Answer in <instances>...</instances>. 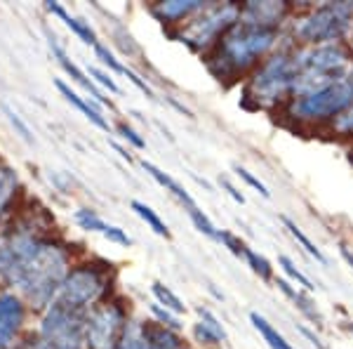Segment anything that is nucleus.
<instances>
[{
	"label": "nucleus",
	"instance_id": "obj_1",
	"mask_svg": "<svg viewBox=\"0 0 353 349\" xmlns=\"http://www.w3.org/2000/svg\"><path fill=\"white\" fill-rule=\"evenodd\" d=\"M285 41V31H266L238 21L205 59V66L219 83L233 85L257 68Z\"/></svg>",
	"mask_w": 353,
	"mask_h": 349
},
{
	"label": "nucleus",
	"instance_id": "obj_2",
	"mask_svg": "<svg viewBox=\"0 0 353 349\" xmlns=\"http://www.w3.org/2000/svg\"><path fill=\"white\" fill-rule=\"evenodd\" d=\"M294 43L285 33V41L273 55L245 78L243 85V106L264 109V111H283L292 100L297 66H294Z\"/></svg>",
	"mask_w": 353,
	"mask_h": 349
},
{
	"label": "nucleus",
	"instance_id": "obj_3",
	"mask_svg": "<svg viewBox=\"0 0 353 349\" xmlns=\"http://www.w3.org/2000/svg\"><path fill=\"white\" fill-rule=\"evenodd\" d=\"M285 33L299 48L346 43L353 33V0H327L313 8H297Z\"/></svg>",
	"mask_w": 353,
	"mask_h": 349
},
{
	"label": "nucleus",
	"instance_id": "obj_4",
	"mask_svg": "<svg viewBox=\"0 0 353 349\" xmlns=\"http://www.w3.org/2000/svg\"><path fill=\"white\" fill-rule=\"evenodd\" d=\"M294 66H297V81H294V97L311 95L323 90L334 81L344 78L353 68V48L346 43L309 45L299 48L294 45Z\"/></svg>",
	"mask_w": 353,
	"mask_h": 349
},
{
	"label": "nucleus",
	"instance_id": "obj_5",
	"mask_svg": "<svg viewBox=\"0 0 353 349\" xmlns=\"http://www.w3.org/2000/svg\"><path fill=\"white\" fill-rule=\"evenodd\" d=\"M351 106H353V68L344 78L334 81L327 88L290 100L281 113L294 125H304V128H330Z\"/></svg>",
	"mask_w": 353,
	"mask_h": 349
},
{
	"label": "nucleus",
	"instance_id": "obj_6",
	"mask_svg": "<svg viewBox=\"0 0 353 349\" xmlns=\"http://www.w3.org/2000/svg\"><path fill=\"white\" fill-rule=\"evenodd\" d=\"M238 21H241V3H233V0L208 3L189 21L170 31V36L186 45L191 53L208 57Z\"/></svg>",
	"mask_w": 353,
	"mask_h": 349
},
{
	"label": "nucleus",
	"instance_id": "obj_7",
	"mask_svg": "<svg viewBox=\"0 0 353 349\" xmlns=\"http://www.w3.org/2000/svg\"><path fill=\"white\" fill-rule=\"evenodd\" d=\"M111 283V265H106V262H73V267L68 269L64 283L59 288L57 302H61L68 309H76L81 314H88L99 302L109 300Z\"/></svg>",
	"mask_w": 353,
	"mask_h": 349
},
{
	"label": "nucleus",
	"instance_id": "obj_8",
	"mask_svg": "<svg viewBox=\"0 0 353 349\" xmlns=\"http://www.w3.org/2000/svg\"><path fill=\"white\" fill-rule=\"evenodd\" d=\"M36 335L45 349H85V314L52 302L41 312Z\"/></svg>",
	"mask_w": 353,
	"mask_h": 349
},
{
	"label": "nucleus",
	"instance_id": "obj_9",
	"mask_svg": "<svg viewBox=\"0 0 353 349\" xmlns=\"http://www.w3.org/2000/svg\"><path fill=\"white\" fill-rule=\"evenodd\" d=\"M128 323V307L118 297L99 302L85 314V349H116Z\"/></svg>",
	"mask_w": 353,
	"mask_h": 349
},
{
	"label": "nucleus",
	"instance_id": "obj_10",
	"mask_svg": "<svg viewBox=\"0 0 353 349\" xmlns=\"http://www.w3.org/2000/svg\"><path fill=\"white\" fill-rule=\"evenodd\" d=\"M297 5L288 0H248L241 3V21L266 31H285Z\"/></svg>",
	"mask_w": 353,
	"mask_h": 349
},
{
	"label": "nucleus",
	"instance_id": "obj_11",
	"mask_svg": "<svg viewBox=\"0 0 353 349\" xmlns=\"http://www.w3.org/2000/svg\"><path fill=\"white\" fill-rule=\"evenodd\" d=\"M28 305L10 288H0V349H14L26 335Z\"/></svg>",
	"mask_w": 353,
	"mask_h": 349
},
{
	"label": "nucleus",
	"instance_id": "obj_12",
	"mask_svg": "<svg viewBox=\"0 0 353 349\" xmlns=\"http://www.w3.org/2000/svg\"><path fill=\"white\" fill-rule=\"evenodd\" d=\"M48 48H50V53H52L54 59H57V64H59L61 68H64L66 76L71 78L73 83L81 85L83 90H88V93H90V100L97 102V104L109 106V109L113 106V104H111V100H106V97L101 95V90L97 88V85L92 83V78H88V71H83V68L78 66L76 62L71 59V57H68L66 48L59 43V38H57L54 33H50V31H48Z\"/></svg>",
	"mask_w": 353,
	"mask_h": 349
},
{
	"label": "nucleus",
	"instance_id": "obj_13",
	"mask_svg": "<svg viewBox=\"0 0 353 349\" xmlns=\"http://www.w3.org/2000/svg\"><path fill=\"white\" fill-rule=\"evenodd\" d=\"M205 5H208V0H158V3L149 5V12L170 33L184 21H189L193 15L201 12Z\"/></svg>",
	"mask_w": 353,
	"mask_h": 349
},
{
	"label": "nucleus",
	"instance_id": "obj_14",
	"mask_svg": "<svg viewBox=\"0 0 353 349\" xmlns=\"http://www.w3.org/2000/svg\"><path fill=\"white\" fill-rule=\"evenodd\" d=\"M57 90H59L61 97H64L68 104H71L73 109H78V111H81L90 123L97 125L99 130H104V133H109L111 123H109V118L104 116V111H101V106L97 104V102H92L90 97L78 95L76 90H71V85L64 83V81H57Z\"/></svg>",
	"mask_w": 353,
	"mask_h": 349
},
{
	"label": "nucleus",
	"instance_id": "obj_15",
	"mask_svg": "<svg viewBox=\"0 0 353 349\" xmlns=\"http://www.w3.org/2000/svg\"><path fill=\"white\" fill-rule=\"evenodd\" d=\"M196 312H198V317H201V321L193 326V340H196L198 345H203V347L224 345V342L229 340V333H226L224 323H221L219 319L205 307H198Z\"/></svg>",
	"mask_w": 353,
	"mask_h": 349
},
{
	"label": "nucleus",
	"instance_id": "obj_16",
	"mask_svg": "<svg viewBox=\"0 0 353 349\" xmlns=\"http://www.w3.org/2000/svg\"><path fill=\"white\" fill-rule=\"evenodd\" d=\"M21 196V180L19 173L8 163H0V217L10 222L14 215L17 198Z\"/></svg>",
	"mask_w": 353,
	"mask_h": 349
},
{
	"label": "nucleus",
	"instance_id": "obj_17",
	"mask_svg": "<svg viewBox=\"0 0 353 349\" xmlns=\"http://www.w3.org/2000/svg\"><path fill=\"white\" fill-rule=\"evenodd\" d=\"M276 285L281 288V293L290 297L292 300V305L299 309L301 314H304L309 321L316 326V328H323V323H325V319H323V314H321V309L316 307V302L311 300V295L306 293V290H301L299 285H294V283H290L288 279H276Z\"/></svg>",
	"mask_w": 353,
	"mask_h": 349
},
{
	"label": "nucleus",
	"instance_id": "obj_18",
	"mask_svg": "<svg viewBox=\"0 0 353 349\" xmlns=\"http://www.w3.org/2000/svg\"><path fill=\"white\" fill-rule=\"evenodd\" d=\"M141 168H144V173H149V175L153 177V180H156L158 185H161V187L165 189V191L172 194V196H174L181 205H184L186 210L196 208V201H193V196H191L189 191H186L184 187L179 185V182L174 180L172 175H168L165 170H161L158 165H153L151 161H141Z\"/></svg>",
	"mask_w": 353,
	"mask_h": 349
},
{
	"label": "nucleus",
	"instance_id": "obj_19",
	"mask_svg": "<svg viewBox=\"0 0 353 349\" xmlns=\"http://www.w3.org/2000/svg\"><path fill=\"white\" fill-rule=\"evenodd\" d=\"M45 8H48V12H50V15H57V17H59V19L64 21V24H66L68 28H71V31L76 33V36L81 38V41H83L85 45H92V48H94V45L99 43V38H97V31H94L92 26H90V21L81 19V17H73L66 8H61L59 3H48Z\"/></svg>",
	"mask_w": 353,
	"mask_h": 349
},
{
	"label": "nucleus",
	"instance_id": "obj_20",
	"mask_svg": "<svg viewBox=\"0 0 353 349\" xmlns=\"http://www.w3.org/2000/svg\"><path fill=\"white\" fill-rule=\"evenodd\" d=\"M130 208L134 210L137 213V217H139L141 222H144L146 227L151 229L153 234H158V236H163V238H170V229H168V225L163 222V217L156 213V210L151 208V205H146L144 201H134L130 203Z\"/></svg>",
	"mask_w": 353,
	"mask_h": 349
},
{
	"label": "nucleus",
	"instance_id": "obj_21",
	"mask_svg": "<svg viewBox=\"0 0 353 349\" xmlns=\"http://www.w3.org/2000/svg\"><path fill=\"white\" fill-rule=\"evenodd\" d=\"M250 321H252V326L259 330V335L264 337V342H266V345H269L271 349H294V347L285 340V337H283L276 328H273V326H271L269 321H266L264 317H261L259 312H252V314H250Z\"/></svg>",
	"mask_w": 353,
	"mask_h": 349
},
{
	"label": "nucleus",
	"instance_id": "obj_22",
	"mask_svg": "<svg viewBox=\"0 0 353 349\" xmlns=\"http://www.w3.org/2000/svg\"><path fill=\"white\" fill-rule=\"evenodd\" d=\"M151 293L153 297H156V305H161L165 309H170V312H174L176 317H181V314H186V305H184V300H181L179 295L174 293L170 285H165L161 281H156L151 285Z\"/></svg>",
	"mask_w": 353,
	"mask_h": 349
},
{
	"label": "nucleus",
	"instance_id": "obj_23",
	"mask_svg": "<svg viewBox=\"0 0 353 349\" xmlns=\"http://www.w3.org/2000/svg\"><path fill=\"white\" fill-rule=\"evenodd\" d=\"M281 220H283V225H285V229H288V232H290V236H292L294 241H297V243L301 245V248H304L306 253H309V255L313 257V260H316V262H321V265H325V262H327V257L323 255V250L318 248V245L313 243L311 238L306 236L304 232H301V227L297 225V222H294V220H290L288 215H283Z\"/></svg>",
	"mask_w": 353,
	"mask_h": 349
},
{
	"label": "nucleus",
	"instance_id": "obj_24",
	"mask_svg": "<svg viewBox=\"0 0 353 349\" xmlns=\"http://www.w3.org/2000/svg\"><path fill=\"white\" fill-rule=\"evenodd\" d=\"M278 265H281V269L283 272H285V276H288V281L290 283H294V285H299L301 290H306V293H313V290H316V285L311 283V279L306 276L304 272H301V269L294 265L292 260H290L288 255H281L278 257Z\"/></svg>",
	"mask_w": 353,
	"mask_h": 349
},
{
	"label": "nucleus",
	"instance_id": "obj_25",
	"mask_svg": "<svg viewBox=\"0 0 353 349\" xmlns=\"http://www.w3.org/2000/svg\"><path fill=\"white\" fill-rule=\"evenodd\" d=\"M243 257H245V262L250 265V269L257 274L261 281H271V279H273V267H271V262L266 260L264 255H259L257 250H252V248H248V245H245Z\"/></svg>",
	"mask_w": 353,
	"mask_h": 349
},
{
	"label": "nucleus",
	"instance_id": "obj_26",
	"mask_svg": "<svg viewBox=\"0 0 353 349\" xmlns=\"http://www.w3.org/2000/svg\"><path fill=\"white\" fill-rule=\"evenodd\" d=\"M76 225L83 229V232H97V234H104V229L109 227L104 222V217H101L97 210L92 208H81V210H76Z\"/></svg>",
	"mask_w": 353,
	"mask_h": 349
},
{
	"label": "nucleus",
	"instance_id": "obj_27",
	"mask_svg": "<svg viewBox=\"0 0 353 349\" xmlns=\"http://www.w3.org/2000/svg\"><path fill=\"white\" fill-rule=\"evenodd\" d=\"M0 109H3V113H5V118H8V123L14 128V133L21 137V140L26 142V144H33V133H31V128H28V123L24 121V118L19 116V111H17L14 106H10V104H0Z\"/></svg>",
	"mask_w": 353,
	"mask_h": 349
},
{
	"label": "nucleus",
	"instance_id": "obj_28",
	"mask_svg": "<svg viewBox=\"0 0 353 349\" xmlns=\"http://www.w3.org/2000/svg\"><path fill=\"white\" fill-rule=\"evenodd\" d=\"M151 317H153V321H156V323H161L163 328H168V330H174V333H181V328H184V323L179 321V317H176L174 312H170V309L156 305V302L151 305Z\"/></svg>",
	"mask_w": 353,
	"mask_h": 349
},
{
	"label": "nucleus",
	"instance_id": "obj_29",
	"mask_svg": "<svg viewBox=\"0 0 353 349\" xmlns=\"http://www.w3.org/2000/svg\"><path fill=\"white\" fill-rule=\"evenodd\" d=\"M92 50H94V57H97V59H99L101 64L109 68L111 73H121V76H125V73H128V66H125L121 59H116V55H113L111 50H109V45L97 43Z\"/></svg>",
	"mask_w": 353,
	"mask_h": 349
},
{
	"label": "nucleus",
	"instance_id": "obj_30",
	"mask_svg": "<svg viewBox=\"0 0 353 349\" xmlns=\"http://www.w3.org/2000/svg\"><path fill=\"white\" fill-rule=\"evenodd\" d=\"M186 213H189L193 227H196L198 232L205 234L208 238H214V241H219V229L212 225V220H210V217L205 215L203 210L198 208V205H196V208H191V210H186Z\"/></svg>",
	"mask_w": 353,
	"mask_h": 349
},
{
	"label": "nucleus",
	"instance_id": "obj_31",
	"mask_svg": "<svg viewBox=\"0 0 353 349\" xmlns=\"http://www.w3.org/2000/svg\"><path fill=\"white\" fill-rule=\"evenodd\" d=\"M330 133L334 137H339V140H353V106L349 111H344L341 116L330 125Z\"/></svg>",
	"mask_w": 353,
	"mask_h": 349
},
{
	"label": "nucleus",
	"instance_id": "obj_32",
	"mask_svg": "<svg viewBox=\"0 0 353 349\" xmlns=\"http://www.w3.org/2000/svg\"><path fill=\"white\" fill-rule=\"evenodd\" d=\"M88 76H92V83H94V85H101V88L109 90V93H113V95L121 93L118 83L113 81V76H111L109 71H104V68H99V66H88Z\"/></svg>",
	"mask_w": 353,
	"mask_h": 349
},
{
	"label": "nucleus",
	"instance_id": "obj_33",
	"mask_svg": "<svg viewBox=\"0 0 353 349\" xmlns=\"http://www.w3.org/2000/svg\"><path fill=\"white\" fill-rule=\"evenodd\" d=\"M236 175L241 177V180H243V182H245V185H248V187H252L254 191H257V194H261V196H264V198H269V196H271L269 187H266L264 182L259 180V177H254L252 173H250L248 168H243V165H236Z\"/></svg>",
	"mask_w": 353,
	"mask_h": 349
},
{
	"label": "nucleus",
	"instance_id": "obj_34",
	"mask_svg": "<svg viewBox=\"0 0 353 349\" xmlns=\"http://www.w3.org/2000/svg\"><path fill=\"white\" fill-rule=\"evenodd\" d=\"M116 130H118V135H121L123 140L128 142V144H132L134 149H146V140L139 133H137L134 128H130L128 123H118Z\"/></svg>",
	"mask_w": 353,
	"mask_h": 349
},
{
	"label": "nucleus",
	"instance_id": "obj_35",
	"mask_svg": "<svg viewBox=\"0 0 353 349\" xmlns=\"http://www.w3.org/2000/svg\"><path fill=\"white\" fill-rule=\"evenodd\" d=\"M104 238H109L111 243H116V245H123V248H130L132 245V238L125 234V229H121V227H113V225H109L104 229V234H101Z\"/></svg>",
	"mask_w": 353,
	"mask_h": 349
},
{
	"label": "nucleus",
	"instance_id": "obj_36",
	"mask_svg": "<svg viewBox=\"0 0 353 349\" xmlns=\"http://www.w3.org/2000/svg\"><path fill=\"white\" fill-rule=\"evenodd\" d=\"M219 243H224L226 248L231 250L236 257H243V250H245V243L241 241V238H236L233 234L229 232H219Z\"/></svg>",
	"mask_w": 353,
	"mask_h": 349
},
{
	"label": "nucleus",
	"instance_id": "obj_37",
	"mask_svg": "<svg viewBox=\"0 0 353 349\" xmlns=\"http://www.w3.org/2000/svg\"><path fill=\"white\" fill-rule=\"evenodd\" d=\"M14 349H45V347H43V342H41V337H38L36 333H26Z\"/></svg>",
	"mask_w": 353,
	"mask_h": 349
},
{
	"label": "nucleus",
	"instance_id": "obj_38",
	"mask_svg": "<svg viewBox=\"0 0 353 349\" xmlns=\"http://www.w3.org/2000/svg\"><path fill=\"white\" fill-rule=\"evenodd\" d=\"M219 187H221V189H226V194H229V196H231V198H233V201H236V203H241V205L245 203V196H243L241 191H238L236 187L231 185L229 180H219Z\"/></svg>",
	"mask_w": 353,
	"mask_h": 349
},
{
	"label": "nucleus",
	"instance_id": "obj_39",
	"mask_svg": "<svg viewBox=\"0 0 353 349\" xmlns=\"http://www.w3.org/2000/svg\"><path fill=\"white\" fill-rule=\"evenodd\" d=\"M339 253H341V257H344V260H346V265L353 267V253H351L349 248H346V245H341V248H339Z\"/></svg>",
	"mask_w": 353,
	"mask_h": 349
},
{
	"label": "nucleus",
	"instance_id": "obj_40",
	"mask_svg": "<svg viewBox=\"0 0 353 349\" xmlns=\"http://www.w3.org/2000/svg\"><path fill=\"white\" fill-rule=\"evenodd\" d=\"M113 147H116V151L121 153V156L125 158V161H128V163H132V156H130V151H128V149H123L121 144H113Z\"/></svg>",
	"mask_w": 353,
	"mask_h": 349
},
{
	"label": "nucleus",
	"instance_id": "obj_41",
	"mask_svg": "<svg viewBox=\"0 0 353 349\" xmlns=\"http://www.w3.org/2000/svg\"><path fill=\"white\" fill-rule=\"evenodd\" d=\"M349 45H351V48H353V33H351V41H349Z\"/></svg>",
	"mask_w": 353,
	"mask_h": 349
},
{
	"label": "nucleus",
	"instance_id": "obj_42",
	"mask_svg": "<svg viewBox=\"0 0 353 349\" xmlns=\"http://www.w3.org/2000/svg\"><path fill=\"white\" fill-rule=\"evenodd\" d=\"M349 330H351V333H353V321H351V326H349Z\"/></svg>",
	"mask_w": 353,
	"mask_h": 349
},
{
	"label": "nucleus",
	"instance_id": "obj_43",
	"mask_svg": "<svg viewBox=\"0 0 353 349\" xmlns=\"http://www.w3.org/2000/svg\"><path fill=\"white\" fill-rule=\"evenodd\" d=\"M351 158H353V151H351Z\"/></svg>",
	"mask_w": 353,
	"mask_h": 349
}]
</instances>
